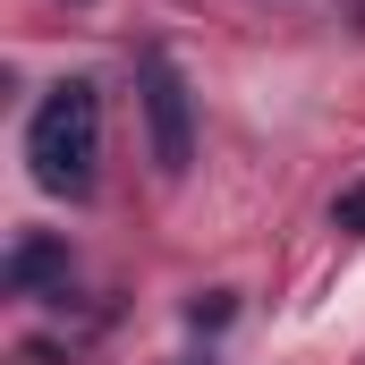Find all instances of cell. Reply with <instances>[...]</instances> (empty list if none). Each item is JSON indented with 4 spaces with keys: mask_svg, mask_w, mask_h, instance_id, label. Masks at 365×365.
Instances as JSON below:
<instances>
[{
    "mask_svg": "<svg viewBox=\"0 0 365 365\" xmlns=\"http://www.w3.org/2000/svg\"><path fill=\"white\" fill-rule=\"evenodd\" d=\"M26 162H34L43 195H93V170H102V93L86 77H68V86H51L34 102Z\"/></svg>",
    "mask_w": 365,
    "mask_h": 365,
    "instance_id": "obj_1",
    "label": "cell"
},
{
    "mask_svg": "<svg viewBox=\"0 0 365 365\" xmlns=\"http://www.w3.org/2000/svg\"><path fill=\"white\" fill-rule=\"evenodd\" d=\"M136 86H145V128H153V162L162 179H179L195 162V102H187V77L170 51H136Z\"/></svg>",
    "mask_w": 365,
    "mask_h": 365,
    "instance_id": "obj_2",
    "label": "cell"
},
{
    "mask_svg": "<svg viewBox=\"0 0 365 365\" xmlns=\"http://www.w3.org/2000/svg\"><path fill=\"white\" fill-rule=\"evenodd\" d=\"M43 289H68V238L26 230L9 247V297H43Z\"/></svg>",
    "mask_w": 365,
    "mask_h": 365,
    "instance_id": "obj_3",
    "label": "cell"
},
{
    "mask_svg": "<svg viewBox=\"0 0 365 365\" xmlns=\"http://www.w3.org/2000/svg\"><path fill=\"white\" fill-rule=\"evenodd\" d=\"M331 230H349V238H365V179L331 195Z\"/></svg>",
    "mask_w": 365,
    "mask_h": 365,
    "instance_id": "obj_4",
    "label": "cell"
},
{
    "mask_svg": "<svg viewBox=\"0 0 365 365\" xmlns=\"http://www.w3.org/2000/svg\"><path fill=\"white\" fill-rule=\"evenodd\" d=\"M187 323H195V331H212V323H230V297H221V289H212V297H195V306H187Z\"/></svg>",
    "mask_w": 365,
    "mask_h": 365,
    "instance_id": "obj_5",
    "label": "cell"
}]
</instances>
